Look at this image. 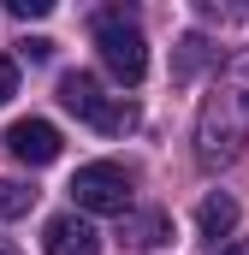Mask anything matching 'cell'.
Here are the masks:
<instances>
[{
	"instance_id": "obj_1",
	"label": "cell",
	"mask_w": 249,
	"mask_h": 255,
	"mask_svg": "<svg viewBox=\"0 0 249 255\" xmlns=\"http://www.w3.org/2000/svg\"><path fill=\"white\" fill-rule=\"evenodd\" d=\"M244 142H249V54H238L196 113V160L208 172H220L244 154Z\"/></svg>"
},
{
	"instance_id": "obj_2",
	"label": "cell",
	"mask_w": 249,
	"mask_h": 255,
	"mask_svg": "<svg viewBox=\"0 0 249 255\" xmlns=\"http://www.w3.org/2000/svg\"><path fill=\"white\" fill-rule=\"evenodd\" d=\"M95 48H101V65L119 77L124 89H136V83L148 77V42H142L136 18H130L124 6H107V12H95Z\"/></svg>"
},
{
	"instance_id": "obj_3",
	"label": "cell",
	"mask_w": 249,
	"mask_h": 255,
	"mask_svg": "<svg viewBox=\"0 0 249 255\" xmlns=\"http://www.w3.org/2000/svg\"><path fill=\"white\" fill-rule=\"evenodd\" d=\"M60 107H65V113H77V119H89V125L107 130V136H124V130L136 125V107L101 95V83H95L89 71H65V77H60Z\"/></svg>"
},
{
	"instance_id": "obj_4",
	"label": "cell",
	"mask_w": 249,
	"mask_h": 255,
	"mask_svg": "<svg viewBox=\"0 0 249 255\" xmlns=\"http://www.w3.org/2000/svg\"><path fill=\"white\" fill-rule=\"evenodd\" d=\"M71 202L83 208V214H130V172L113 166V160H89V166H77V178H71Z\"/></svg>"
},
{
	"instance_id": "obj_5",
	"label": "cell",
	"mask_w": 249,
	"mask_h": 255,
	"mask_svg": "<svg viewBox=\"0 0 249 255\" xmlns=\"http://www.w3.org/2000/svg\"><path fill=\"white\" fill-rule=\"evenodd\" d=\"M6 148H12V160H24V166H54L60 160V130L48 125V119H12L6 125Z\"/></svg>"
},
{
	"instance_id": "obj_6",
	"label": "cell",
	"mask_w": 249,
	"mask_h": 255,
	"mask_svg": "<svg viewBox=\"0 0 249 255\" xmlns=\"http://www.w3.org/2000/svg\"><path fill=\"white\" fill-rule=\"evenodd\" d=\"M42 250L48 255H101V232L83 214H54L42 226Z\"/></svg>"
},
{
	"instance_id": "obj_7",
	"label": "cell",
	"mask_w": 249,
	"mask_h": 255,
	"mask_svg": "<svg viewBox=\"0 0 249 255\" xmlns=\"http://www.w3.org/2000/svg\"><path fill=\"white\" fill-rule=\"evenodd\" d=\"M196 226H202V238H232V226H238V202L226 190H214V196H202V208H196Z\"/></svg>"
},
{
	"instance_id": "obj_8",
	"label": "cell",
	"mask_w": 249,
	"mask_h": 255,
	"mask_svg": "<svg viewBox=\"0 0 249 255\" xmlns=\"http://www.w3.org/2000/svg\"><path fill=\"white\" fill-rule=\"evenodd\" d=\"M36 196L42 190H30L24 178H0V220H24L36 208Z\"/></svg>"
},
{
	"instance_id": "obj_9",
	"label": "cell",
	"mask_w": 249,
	"mask_h": 255,
	"mask_svg": "<svg viewBox=\"0 0 249 255\" xmlns=\"http://www.w3.org/2000/svg\"><path fill=\"white\" fill-rule=\"evenodd\" d=\"M208 54H214V48H208L202 36H184V54H178V65H172V77H178V83H190V77H196V65L208 60Z\"/></svg>"
},
{
	"instance_id": "obj_10",
	"label": "cell",
	"mask_w": 249,
	"mask_h": 255,
	"mask_svg": "<svg viewBox=\"0 0 249 255\" xmlns=\"http://www.w3.org/2000/svg\"><path fill=\"white\" fill-rule=\"evenodd\" d=\"M166 214H148V220H136V250H154V244H166Z\"/></svg>"
},
{
	"instance_id": "obj_11",
	"label": "cell",
	"mask_w": 249,
	"mask_h": 255,
	"mask_svg": "<svg viewBox=\"0 0 249 255\" xmlns=\"http://www.w3.org/2000/svg\"><path fill=\"white\" fill-rule=\"evenodd\" d=\"M6 12H12V18H48L54 0H6Z\"/></svg>"
},
{
	"instance_id": "obj_12",
	"label": "cell",
	"mask_w": 249,
	"mask_h": 255,
	"mask_svg": "<svg viewBox=\"0 0 249 255\" xmlns=\"http://www.w3.org/2000/svg\"><path fill=\"white\" fill-rule=\"evenodd\" d=\"M18 54H24V60H54V42H48V36H24V42H18Z\"/></svg>"
},
{
	"instance_id": "obj_13",
	"label": "cell",
	"mask_w": 249,
	"mask_h": 255,
	"mask_svg": "<svg viewBox=\"0 0 249 255\" xmlns=\"http://www.w3.org/2000/svg\"><path fill=\"white\" fill-rule=\"evenodd\" d=\"M12 95H18V65H12L6 54H0V107H6Z\"/></svg>"
},
{
	"instance_id": "obj_14",
	"label": "cell",
	"mask_w": 249,
	"mask_h": 255,
	"mask_svg": "<svg viewBox=\"0 0 249 255\" xmlns=\"http://www.w3.org/2000/svg\"><path fill=\"white\" fill-rule=\"evenodd\" d=\"M226 255H249V238H238V244H226Z\"/></svg>"
},
{
	"instance_id": "obj_15",
	"label": "cell",
	"mask_w": 249,
	"mask_h": 255,
	"mask_svg": "<svg viewBox=\"0 0 249 255\" xmlns=\"http://www.w3.org/2000/svg\"><path fill=\"white\" fill-rule=\"evenodd\" d=\"M0 255H18V244H6V238H0Z\"/></svg>"
}]
</instances>
